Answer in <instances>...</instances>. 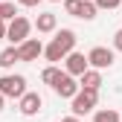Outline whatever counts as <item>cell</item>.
<instances>
[{"label":"cell","mask_w":122,"mask_h":122,"mask_svg":"<svg viewBox=\"0 0 122 122\" xmlns=\"http://www.w3.org/2000/svg\"><path fill=\"white\" fill-rule=\"evenodd\" d=\"M93 122H119V113L113 108H99L93 113Z\"/></svg>","instance_id":"13"},{"label":"cell","mask_w":122,"mask_h":122,"mask_svg":"<svg viewBox=\"0 0 122 122\" xmlns=\"http://www.w3.org/2000/svg\"><path fill=\"white\" fill-rule=\"evenodd\" d=\"M0 111H3V96H0Z\"/></svg>","instance_id":"23"},{"label":"cell","mask_w":122,"mask_h":122,"mask_svg":"<svg viewBox=\"0 0 122 122\" xmlns=\"http://www.w3.org/2000/svg\"><path fill=\"white\" fill-rule=\"evenodd\" d=\"M79 79H81V81H79L81 90H99V87H102V73H99V70H90V67H87V73L79 76Z\"/></svg>","instance_id":"11"},{"label":"cell","mask_w":122,"mask_h":122,"mask_svg":"<svg viewBox=\"0 0 122 122\" xmlns=\"http://www.w3.org/2000/svg\"><path fill=\"white\" fill-rule=\"evenodd\" d=\"M96 12H99V9L93 6V0H81V9H79V18H81V20H93Z\"/></svg>","instance_id":"15"},{"label":"cell","mask_w":122,"mask_h":122,"mask_svg":"<svg viewBox=\"0 0 122 122\" xmlns=\"http://www.w3.org/2000/svg\"><path fill=\"white\" fill-rule=\"evenodd\" d=\"M64 73L67 76H73V79H76V76H84L87 73V58H84V52H70L67 58H64Z\"/></svg>","instance_id":"7"},{"label":"cell","mask_w":122,"mask_h":122,"mask_svg":"<svg viewBox=\"0 0 122 122\" xmlns=\"http://www.w3.org/2000/svg\"><path fill=\"white\" fill-rule=\"evenodd\" d=\"M0 3H3V0H0Z\"/></svg>","instance_id":"26"},{"label":"cell","mask_w":122,"mask_h":122,"mask_svg":"<svg viewBox=\"0 0 122 122\" xmlns=\"http://www.w3.org/2000/svg\"><path fill=\"white\" fill-rule=\"evenodd\" d=\"M76 32L73 29H58L55 32V38L44 47V55H47V61H64L70 52H73V47H76Z\"/></svg>","instance_id":"1"},{"label":"cell","mask_w":122,"mask_h":122,"mask_svg":"<svg viewBox=\"0 0 122 122\" xmlns=\"http://www.w3.org/2000/svg\"><path fill=\"white\" fill-rule=\"evenodd\" d=\"M70 102H73V108H70L73 116H79V119H81L84 113H90V111L99 105V90H79V93H76Z\"/></svg>","instance_id":"3"},{"label":"cell","mask_w":122,"mask_h":122,"mask_svg":"<svg viewBox=\"0 0 122 122\" xmlns=\"http://www.w3.org/2000/svg\"><path fill=\"white\" fill-rule=\"evenodd\" d=\"M29 32H32V23L18 15V18L9 20V26H6V41H12V47H20V44L29 38Z\"/></svg>","instance_id":"4"},{"label":"cell","mask_w":122,"mask_h":122,"mask_svg":"<svg viewBox=\"0 0 122 122\" xmlns=\"http://www.w3.org/2000/svg\"><path fill=\"white\" fill-rule=\"evenodd\" d=\"M93 6H96V9H108V12H111V9H119V6H122V0H93Z\"/></svg>","instance_id":"18"},{"label":"cell","mask_w":122,"mask_h":122,"mask_svg":"<svg viewBox=\"0 0 122 122\" xmlns=\"http://www.w3.org/2000/svg\"><path fill=\"white\" fill-rule=\"evenodd\" d=\"M18 47H6L3 52H0V67H3V70H9V67H15V64H18Z\"/></svg>","instance_id":"12"},{"label":"cell","mask_w":122,"mask_h":122,"mask_svg":"<svg viewBox=\"0 0 122 122\" xmlns=\"http://www.w3.org/2000/svg\"><path fill=\"white\" fill-rule=\"evenodd\" d=\"M79 9H81V0H64V12H67V15L79 18Z\"/></svg>","instance_id":"17"},{"label":"cell","mask_w":122,"mask_h":122,"mask_svg":"<svg viewBox=\"0 0 122 122\" xmlns=\"http://www.w3.org/2000/svg\"><path fill=\"white\" fill-rule=\"evenodd\" d=\"M18 3H20V6H29V9H32V6H38V3H41V0H18Z\"/></svg>","instance_id":"20"},{"label":"cell","mask_w":122,"mask_h":122,"mask_svg":"<svg viewBox=\"0 0 122 122\" xmlns=\"http://www.w3.org/2000/svg\"><path fill=\"white\" fill-rule=\"evenodd\" d=\"M84 58H87V67H90V70H99V73H102L105 67L113 64V50H108V47H93Z\"/></svg>","instance_id":"5"},{"label":"cell","mask_w":122,"mask_h":122,"mask_svg":"<svg viewBox=\"0 0 122 122\" xmlns=\"http://www.w3.org/2000/svg\"><path fill=\"white\" fill-rule=\"evenodd\" d=\"M50 87L55 90V93H58L61 99H73V96L81 90V87H79V81H76L73 76H67V73H58V79H55Z\"/></svg>","instance_id":"6"},{"label":"cell","mask_w":122,"mask_h":122,"mask_svg":"<svg viewBox=\"0 0 122 122\" xmlns=\"http://www.w3.org/2000/svg\"><path fill=\"white\" fill-rule=\"evenodd\" d=\"M26 93V79L18 73H6L0 76V96L3 99H20Z\"/></svg>","instance_id":"2"},{"label":"cell","mask_w":122,"mask_h":122,"mask_svg":"<svg viewBox=\"0 0 122 122\" xmlns=\"http://www.w3.org/2000/svg\"><path fill=\"white\" fill-rule=\"evenodd\" d=\"M35 29H38L41 35H50V32H55V29H58V18H55L52 12H44V15H38Z\"/></svg>","instance_id":"10"},{"label":"cell","mask_w":122,"mask_h":122,"mask_svg":"<svg viewBox=\"0 0 122 122\" xmlns=\"http://www.w3.org/2000/svg\"><path fill=\"white\" fill-rule=\"evenodd\" d=\"M6 38V20H0V41Z\"/></svg>","instance_id":"21"},{"label":"cell","mask_w":122,"mask_h":122,"mask_svg":"<svg viewBox=\"0 0 122 122\" xmlns=\"http://www.w3.org/2000/svg\"><path fill=\"white\" fill-rule=\"evenodd\" d=\"M61 122H81V119H79V116H73V113H70V116H64V119H61Z\"/></svg>","instance_id":"22"},{"label":"cell","mask_w":122,"mask_h":122,"mask_svg":"<svg viewBox=\"0 0 122 122\" xmlns=\"http://www.w3.org/2000/svg\"><path fill=\"white\" fill-rule=\"evenodd\" d=\"M119 122H122V113H119Z\"/></svg>","instance_id":"25"},{"label":"cell","mask_w":122,"mask_h":122,"mask_svg":"<svg viewBox=\"0 0 122 122\" xmlns=\"http://www.w3.org/2000/svg\"><path fill=\"white\" fill-rule=\"evenodd\" d=\"M52 3H64V0H52Z\"/></svg>","instance_id":"24"},{"label":"cell","mask_w":122,"mask_h":122,"mask_svg":"<svg viewBox=\"0 0 122 122\" xmlns=\"http://www.w3.org/2000/svg\"><path fill=\"white\" fill-rule=\"evenodd\" d=\"M58 73H61V70H58L55 64H52V67H47V70L41 73V81H44V84H52V81L58 79Z\"/></svg>","instance_id":"16"},{"label":"cell","mask_w":122,"mask_h":122,"mask_svg":"<svg viewBox=\"0 0 122 122\" xmlns=\"http://www.w3.org/2000/svg\"><path fill=\"white\" fill-rule=\"evenodd\" d=\"M18 102H20V113H23V116H35V113L44 108V99H41L38 93H29V90H26Z\"/></svg>","instance_id":"9"},{"label":"cell","mask_w":122,"mask_h":122,"mask_svg":"<svg viewBox=\"0 0 122 122\" xmlns=\"http://www.w3.org/2000/svg\"><path fill=\"white\" fill-rule=\"evenodd\" d=\"M38 55H44L41 38H26L20 47H18V58H20V61H38Z\"/></svg>","instance_id":"8"},{"label":"cell","mask_w":122,"mask_h":122,"mask_svg":"<svg viewBox=\"0 0 122 122\" xmlns=\"http://www.w3.org/2000/svg\"><path fill=\"white\" fill-rule=\"evenodd\" d=\"M113 52H122V29L113 32Z\"/></svg>","instance_id":"19"},{"label":"cell","mask_w":122,"mask_h":122,"mask_svg":"<svg viewBox=\"0 0 122 122\" xmlns=\"http://www.w3.org/2000/svg\"><path fill=\"white\" fill-rule=\"evenodd\" d=\"M15 18H18V6L3 0V3H0V20H15Z\"/></svg>","instance_id":"14"}]
</instances>
